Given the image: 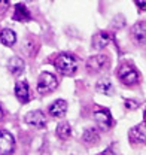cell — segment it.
<instances>
[{
  "mask_svg": "<svg viewBox=\"0 0 146 155\" xmlns=\"http://www.w3.org/2000/svg\"><path fill=\"white\" fill-rule=\"evenodd\" d=\"M54 66L61 75L73 76L78 70V60L69 52H61L54 58Z\"/></svg>",
  "mask_w": 146,
  "mask_h": 155,
  "instance_id": "obj_1",
  "label": "cell"
},
{
  "mask_svg": "<svg viewBox=\"0 0 146 155\" xmlns=\"http://www.w3.org/2000/svg\"><path fill=\"white\" fill-rule=\"evenodd\" d=\"M57 87H58V78L54 73H49V72L40 73V76L37 79V93L39 94L46 96V94L52 93Z\"/></svg>",
  "mask_w": 146,
  "mask_h": 155,
  "instance_id": "obj_2",
  "label": "cell"
},
{
  "mask_svg": "<svg viewBox=\"0 0 146 155\" xmlns=\"http://www.w3.org/2000/svg\"><path fill=\"white\" fill-rule=\"evenodd\" d=\"M118 78L127 87H133V85L139 84V81H140L139 72L131 64H125V63L119 66V69H118Z\"/></svg>",
  "mask_w": 146,
  "mask_h": 155,
  "instance_id": "obj_3",
  "label": "cell"
},
{
  "mask_svg": "<svg viewBox=\"0 0 146 155\" xmlns=\"http://www.w3.org/2000/svg\"><path fill=\"white\" fill-rule=\"evenodd\" d=\"M110 66V60L109 57L103 55V54H98V55H92L87 60V70L92 73V75H97V73H103L109 69Z\"/></svg>",
  "mask_w": 146,
  "mask_h": 155,
  "instance_id": "obj_4",
  "label": "cell"
},
{
  "mask_svg": "<svg viewBox=\"0 0 146 155\" xmlns=\"http://www.w3.org/2000/svg\"><path fill=\"white\" fill-rule=\"evenodd\" d=\"M130 36L134 45L137 46H145L146 45V21H139L136 22L131 30H130Z\"/></svg>",
  "mask_w": 146,
  "mask_h": 155,
  "instance_id": "obj_5",
  "label": "cell"
},
{
  "mask_svg": "<svg viewBox=\"0 0 146 155\" xmlns=\"http://www.w3.org/2000/svg\"><path fill=\"white\" fill-rule=\"evenodd\" d=\"M15 151V137L6 130H0V155H11Z\"/></svg>",
  "mask_w": 146,
  "mask_h": 155,
  "instance_id": "obj_6",
  "label": "cell"
},
{
  "mask_svg": "<svg viewBox=\"0 0 146 155\" xmlns=\"http://www.w3.org/2000/svg\"><path fill=\"white\" fill-rule=\"evenodd\" d=\"M94 121L103 131L110 130L112 125H113V118H112V115H110V112L108 109H97L94 112Z\"/></svg>",
  "mask_w": 146,
  "mask_h": 155,
  "instance_id": "obj_7",
  "label": "cell"
},
{
  "mask_svg": "<svg viewBox=\"0 0 146 155\" xmlns=\"http://www.w3.org/2000/svg\"><path fill=\"white\" fill-rule=\"evenodd\" d=\"M25 122L36 128H43L46 125V116L42 110H32L25 115Z\"/></svg>",
  "mask_w": 146,
  "mask_h": 155,
  "instance_id": "obj_8",
  "label": "cell"
},
{
  "mask_svg": "<svg viewBox=\"0 0 146 155\" xmlns=\"http://www.w3.org/2000/svg\"><path fill=\"white\" fill-rule=\"evenodd\" d=\"M128 137L133 145H140V143L146 142V124H139V125L133 127L128 133Z\"/></svg>",
  "mask_w": 146,
  "mask_h": 155,
  "instance_id": "obj_9",
  "label": "cell"
},
{
  "mask_svg": "<svg viewBox=\"0 0 146 155\" xmlns=\"http://www.w3.org/2000/svg\"><path fill=\"white\" fill-rule=\"evenodd\" d=\"M110 42H112V36L108 31H98L92 36V48L97 49V51H101L109 45Z\"/></svg>",
  "mask_w": 146,
  "mask_h": 155,
  "instance_id": "obj_10",
  "label": "cell"
},
{
  "mask_svg": "<svg viewBox=\"0 0 146 155\" xmlns=\"http://www.w3.org/2000/svg\"><path fill=\"white\" fill-rule=\"evenodd\" d=\"M24 67H25V63L21 57H12L9 58L8 61V70L14 75V76H21L22 72H24Z\"/></svg>",
  "mask_w": 146,
  "mask_h": 155,
  "instance_id": "obj_11",
  "label": "cell"
},
{
  "mask_svg": "<svg viewBox=\"0 0 146 155\" xmlns=\"http://www.w3.org/2000/svg\"><path fill=\"white\" fill-rule=\"evenodd\" d=\"M66 112H67V101L63 98L55 100L49 106V115L52 118H61V116L66 115Z\"/></svg>",
  "mask_w": 146,
  "mask_h": 155,
  "instance_id": "obj_12",
  "label": "cell"
},
{
  "mask_svg": "<svg viewBox=\"0 0 146 155\" xmlns=\"http://www.w3.org/2000/svg\"><path fill=\"white\" fill-rule=\"evenodd\" d=\"M15 96L21 103H28L30 100V88L25 81H19L15 85Z\"/></svg>",
  "mask_w": 146,
  "mask_h": 155,
  "instance_id": "obj_13",
  "label": "cell"
},
{
  "mask_svg": "<svg viewBox=\"0 0 146 155\" xmlns=\"http://www.w3.org/2000/svg\"><path fill=\"white\" fill-rule=\"evenodd\" d=\"M95 90L98 93H101V94H106V96H113L115 94V87H113V84L110 82V79H108V78L98 79L97 84H95Z\"/></svg>",
  "mask_w": 146,
  "mask_h": 155,
  "instance_id": "obj_14",
  "label": "cell"
},
{
  "mask_svg": "<svg viewBox=\"0 0 146 155\" xmlns=\"http://www.w3.org/2000/svg\"><path fill=\"white\" fill-rule=\"evenodd\" d=\"M12 18L15 19V21H19V22H25V21H30L32 19V14H30V11L27 9L25 5L18 3L15 6V11H14V17Z\"/></svg>",
  "mask_w": 146,
  "mask_h": 155,
  "instance_id": "obj_15",
  "label": "cell"
},
{
  "mask_svg": "<svg viewBox=\"0 0 146 155\" xmlns=\"http://www.w3.org/2000/svg\"><path fill=\"white\" fill-rule=\"evenodd\" d=\"M82 140L87 143V145H90V146H94V145H97L98 142H100V131L97 130V128H87L85 131H84V136H82Z\"/></svg>",
  "mask_w": 146,
  "mask_h": 155,
  "instance_id": "obj_16",
  "label": "cell"
},
{
  "mask_svg": "<svg viewBox=\"0 0 146 155\" xmlns=\"http://www.w3.org/2000/svg\"><path fill=\"white\" fill-rule=\"evenodd\" d=\"M0 42H2L5 46H8V48L14 46L15 42H17V35H15V31L11 30V28H3V30L0 31Z\"/></svg>",
  "mask_w": 146,
  "mask_h": 155,
  "instance_id": "obj_17",
  "label": "cell"
},
{
  "mask_svg": "<svg viewBox=\"0 0 146 155\" xmlns=\"http://www.w3.org/2000/svg\"><path fill=\"white\" fill-rule=\"evenodd\" d=\"M57 136L61 139V140H67L70 136H72V128H70V124L69 122H60L57 125V130H55Z\"/></svg>",
  "mask_w": 146,
  "mask_h": 155,
  "instance_id": "obj_18",
  "label": "cell"
},
{
  "mask_svg": "<svg viewBox=\"0 0 146 155\" xmlns=\"http://www.w3.org/2000/svg\"><path fill=\"white\" fill-rule=\"evenodd\" d=\"M9 6H11V0H0V18L8 12Z\"/></svg>",
  "mask_w": 146,
  "mask_h": 155,
  "instance_id": "obj_19",
  "label": "cell"
},
{
  "mask_svg": "<svg viewBox=\"0 0 146 155\" xmlns=\"http://www.w3.org/2000/svg\"><path fill=\"white\" fill-rule=\"evenodd\" d=\"M124 106H125V109H136V107H139L140 106V101H137V100H125L124 101Z\"/></svg>",
  "mask_w": 146,
  "mask_h": 155,
  "instance_id": "obj_20",
  "label": "cell"
},
{
  "mask_svg": "<svg viewBox=\"0 0 146 155\" xmlns=\"http://www.w3.org/2000/svg\"><path fill=\"white\" fill-rule=\"evenodd\" d=\"M134 3H136V6H137L140 11L146 12V0H134Z\"/></svg>",
  "mask_w": 146,
  "mask_h": 155,
  "instance_id": "obj_21",
  "label": "cell"
},
{
  "mask_svg": "<svg viewBox=\"0 0 146 155\" xmlns=\"http://www.w3.org/2000/svg\"><path fill=\"white\" fill-rule=\"evenodd\" d=\"M101 155H116V154H115L112 149H105V151L101 152Z\"/></svg>",
  "mask_w": 146,
  "mask_h": 155,
  "instance_id": "obj_22",
  "label": "cell"
},
{
  "mask_svg": "<svg viewBox=\"0 0 146 155\" xmlns=\"http://www.w3.org/2000/svg\"><path fill=\"white\" fill-rule=\"evenodd\" d=\"M3 116H5V112H3V109H2V106H0V121L3 119Z\"/></svg>",
  "mask_w": 146,
  "mask_h": 155,
  "instance_id": "obj_23",
  "label": "cell"
},
{
  "mask_svg": "<svg viewBox=\"0 0 146 155\" xmlns=\"http://www.w3.org/2000/svg\"><path fill=\"white\" fill-rule=\"evenodd\" d=\"M145 121H146V110H145Z\"/></svg>",
  "mask_w": 146,
  "mask_h": 155,
  "instance_id": "obj_24",
  "label": "cell"
}]
</instances>
